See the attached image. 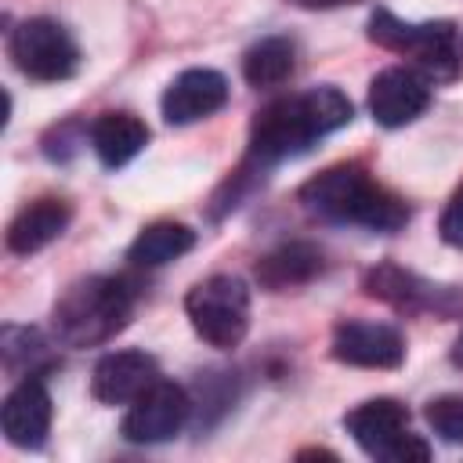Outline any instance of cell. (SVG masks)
<instances>
[{
	"label": "cell",
	"instance_id": "6da1fadb",
	"mask_svg": "<svg viewBox=\"0 0 463 463\" xmlns=\"http://www.w3.org/2000/svg\"><path fill=\"white\" fill-rule=\"evenodd\" d=\"M344 123H351V101L329 83L311 87L304 94L279 98L257 112V119L250 127L246 163L257 170L282 163V159L311 148V141L340 130Z\"/></svg>",
	"mask_w": 463,
	"mask_h": 463
},
{
	"label": "cell",
	"instance_id": "7a4b0ae2",
	"mask_svg": "<svg viewBox=\"0 0 463 463\" xmlns=\"http://www.w3.org/2000/svg\"><path fill=\"white\" fill-rule=\"evenodd\" d=\"M300 203L336 224H362L373 232H398L409 221V206L376 184L358 163H340L322 170L300 188Z\"/></svg>",
	"mask_w": 463,
	"mask_h": 463
},
{
	"label": "cell",
	"instance_id": "3957f363",
	"mask_svg": "<svg viewBox=\"0 0 463 463\" xmlns=\"http://www.w3.org/2000/svg\"><path fill=\"white\" fill-rule=\"evenodd\" d=\"M134 315V293L123 279L90 275L72 282L54 304V333L69 347H94L112 340Z\"/></svg>",
	"mask_w": 463,
	"mask_h": 463
},
{
	"label": "cell",
	"instance_id": "277c9868",
	"mask_svg": "<svg viewBox=\"0 0 463 463\" xmlns=\"http://www.w3.org/2000/svg\"><path fill=\"white\" fill-rule=\"evenodd\" d=\"M184 311L206 344L235 347L250 329V289L235 275H210L188 289Z\"/></svg>",
	"mask_w": 463,
	"mask_h": 463
},
{
	"label": "cell",
	"instance_id": "5b68a950",
	"mask_svg": "<svg viewBox=\"0 0 463 463\" xmlns=\"http://www.w3.org/2000/svg\"><path fill=\"white\" fill-rule=\"evenodd\" d=\"M369 40L387 47V51H398V54H409L427 76L434 80H445L456 72V29L452 22H402L394 18L391 11H376L369 18Z\"/></svg>",
	"mask_w": 463,
	"mask_h": 463
},
{
	"label": "cell",
	"instance_id": "8992f818",
	"mask_svg": "<svg viewBox=\"0 0 463 463\" xmlns=\"http://www.w3.org/2000/svg\"><path fill=\"white\" fill-rule=\"evenodd\" d=\"M7 51L29 80H43V83L69 80L80 65V47L58 18H25L11 33Z\"/></svg>",
	"mask_w": 463,
	"mask_h": 463
},
{
	"label": "cell",
	"instance_id": "52a82bcc",
	"mask_svg": "<svg viewBox=\"0 0 463 463\" xmlns=\"http://www.w3.org/2000/svg\"><path fill=\"white\" fill-rule=\"evenodd\" d=\"M192 416V398L174 380H156L148 391H141L127 416H123V438L134 445H159L181 434V427Z\"/></svg>",
	"mask_w": 463,
	"mask_h": 463
},
{
	"label": "cell",
	"instance_id": "ba28073f",
	"mask_svg": "<svg viewBox=\"0 0 463 463\" xmlns=\"http://www.w3.org/2000/svg\"><path fill=\"white\" fill-rule=\"evenodd\" d=\"M365 293L376 300H387L398 311H434L441 318L463 315V289L434 286L398 264H380V268L365 271Z\"/></svg>",
	"mask_w": 463,
	"mask_h": 463
},
{
	"label": "cell",
	"instance_id": "9c48e42d",
	"mask_svg": "<svg viewBox=\"0 0 463 463\" xmlns=\"http://www.w3.org/2000/svg\"><path fill=\"white\" fill-rule=\"evenodd\" d=\"M430 105V83L420 69L391 65L369 83V112L380 127H405Z\"/></svg>",
	"mask_w": 463,
	"mask_h": 463
},
{
	"label": "cell",
	"instance_id": "30bf717a",
	"mask_svg": "<svg viewBox=\"0 0 463 463\" xmlns=\"http://www.w3.org/2000/svg\"><path fill=\"white\" fill-rule=\"evenodd\" d=\"M333 358L358 369H394L405 358V340L387 322H340L333 329Z\"/></svg>",
	"mask_w": 463,
	"mask_h": 463
},
{
	"label": "cell",
	"instance_id": "8fae6325",
	"mask_svg": "<svg viewBox=\"0 0 463 463\" xmlns=\"http://www.w3.org/2000/svg\"><path fill=\"white\" fill-rule=\"evenodd\" d=\"M224 101H228V80L217 69H184L163 90V119L174 127L199 123L217 109H224Z\"/></svg>",
	"mask_w": 463,
	"mask_h": 463
},
{
	"label": "cell",
	"instance_id": "7c38bea8",
	"mask_svg": "<svg viewBox=\"0 0 463 463\" xmlns=\"http://www.w3.org/2000/svg\"><path fill=\"white\" fill-rule=\"evenodd\" d=\"M159 380V365L145 351H112L94 365L90 391L105 405H130L141 391Z\"/></svg>",
	"mask_w": 463,
	"mask_h": 463
},
{
	"label": "cell",
	"instance_id": "4fadbf2b",
	"mask_svg": "<svg viewBox=\"0 0 463 463\" xmlns=\"http://www.w3.org/2000/svg\"><path fill=\"white\" fill-rule=\"evenodd\" d=\"M0 423L11 445L18 449H40L47 430H51V394L43 387V380L25 376L0 409Z\"/></svg>",
	"mask_w": 463,
	"mask_h": 463
},
{
	"label": "cell",
	"instance_id": "5bb4252c",
	"mask_svg": "<svg viewBox=\"0 0 463 463\" xmlns=\"http://www.w3.org/2000/svg\"><path fill=\"white\" fill-rule=\"evenodd\" d=\"M344 427L369 456L383 459L394 449V441L409 430V409L394 398H373V402H362L358 409H351L344 416Z\"/></svg>",
	"mask_w": 463,
	"mask_h": 463
},
{
	"label": "cell",
	"instance_id": "9a60e30c",
	"mask_svg": "<svg viewBox=\"0 0 463 463\" xmlns=\"http://www.w3.org/2000/svg\"><path fill=\"white\" fill-rule=\"evenodd\" d=\"M72 221V210L65 199H36L25 210H18V217L7 228V250L11 253H36L43 246H51Z\"/></svg>",
	"mask_w": 463,
	"mask_h": 463
},
{
	"label": "cell",
	"instance_id": "2e32d148",
	"mask_svg": "<svg viewBox=\"0 0 463 463\" xmlns=\"http://www.w3.org/2000/svg\"><path fill=\"white\" fill-rule=\"evenodd\" d=\"M145 141H148V127L130 112H105L90 123V148L109 170L130 163L145 148Z\"/></svg>",
	"mask_w": 463,
	"mask_h": 463
},
{
	"label": "cell",
	"instance_id": "e0dca14e",
	"mask_svg": "<svg viewBox=\"0 0 463 463\" xmlns=\"http://www.w3.org/2000/svg\"><path fill=\"white\" fill-rule=\"evenodd\" d=\"M322 271V253L311 242H282L279 250H271L268 257L257 260V279L268 289H289V286H304Z\"/></svg>",
	"mask_w": 463,
	"mask_h": 463
},
{
	"label": "cell",
	"instance_id": "ac0fdd59",
	"mask_svg": "<svg viewBox=\"0 0 463 463\" xmlns=\"http://www.w3.org/2000/svg\"><path fill=\"white\" fill-rule=\"evenodd\" d=\"M192 246H195V232L188 224H181V221H156V224L137 232V239L130 242L127 257L134 264H141V268H159L166 260L184 257Z\"/></svg>",
	"mask_w": 463,
	"mask_h": 463
},
{
	"label": "cell",
	"instance_id": "d6986e66",
	"mask_svg": "<svg viewBox=\"0 0 463 463\" xmlns=\"http://www.w3.org/2000/svg\"><path fill=\"white\" fill-rule=\"evenodd\" d=\"M293 58H297V51H293V43L286 36H264L242 54V76L257 90L260 87H279V83L289 80Z\"/></svg>",
	"mask_w": 463,
	"mask_h": 463
},
{
	"label": "cell",
	"instance_id": "ffe728a7",
	"mask_svg": "<svg viewBox=\"0 0 463 463\" xmlns=\"http://www.w3.org/2000/svg\"><path fill=\"white\" fill-rule=\"evenodd\" d=\"M427 423L452 445H463V394H441L427 402Z\"/></svg>",
	"mask_w": 463,
	"mask_h": 463
},
{
	"label": "cell",
	"instance_id": "44dd1931",
	"mask_svg": "<svg viewBox=\"0 0 463 463\" xmlns=\"http://www.w3.org/2000/svg\"><path fill=\"white\" fill-rule=\"evenodd\" d=\"M438 232H441V239H445L449 246L463 250V184H459V188L452 192V199L445 203L441 221H438Z\"/></svg>",
	"mask_w": 463,
	"mask_h": 463
},
{
	"label": "cell",
	"instance_id": "7402d4cb",
	"mask_svg": "<svg viewBox=\"0 0 463 463\" xmlns=\"http://www.w3.org/2000/svg\"><path fill=\"white\" fill-rule=\"evenodd\" d=\"M383 459H387V463H423V459H430V445H427L420 434L405 430V434L394 441V449H391Z\"/></svg>",
	"mask_w": 463,
	"mask_h": 463
},
{
	"label": "cell",
	"instance_id": "603a6c76",
	"mask_svg": "<svg viewBox=\"0 0 463 463\" xmlns=\"http://www.w3.org/2000/svg\"><path fill=\"white\" fill-rule=\"evenodd\" d=\"M297 7H307V11H322V7H344V4H358V0H293Z\"/></svg>",
	"mask_w": 463,
	"mask_h": 463
},
{
	"label": "cell",
	"instance_id": "cb8c5ba5",
	"mask_svg": "<svg viewBox=\"0 0 463 463\" xmlns=\"http://www.w3.org/2000/svg\"><path fill=\"white\" fill-rule=\"evenodd\" d=\"M452 362L463 369V333H459V336H456V344H452Z\"/></svg>",
	"mask_w": 463,
	"mask_h": 463
},
{
	"label": "cell",
	"instance_id": "d4e9b609",
	"mask_svg": "<svg viewBox=\"0 0 463 463\" xmlns=\"http://www.w3.org/2000/svg\"><path fill=\"white\" fill-rule=\"evenodd\" d=\"M459 51H463V36H459Z\"/></svg>",
	"mask_w": 463,
	"mask_h": 463
}]
</instances>
